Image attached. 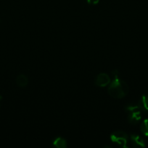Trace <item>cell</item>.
<instances>
[{"mask_svg":"<svg viewBox=\"0 0 148 148\" xmlns=\"http://www.w3.org/2000/svg\"><path fill=\"white\" fill-rule=\"evenodd\" d=\"M112 74L113 75V80L109 85L107 91L109 95L113 98L121 99L129 93V88L126 82L119 78L118 70L115 69L112 72Z\"/></svg>","mask_w":148,"mask_h":148,"instance_id":"obj_1","label":"cell"},{"mask_svg":"<svg viewBox=\"0 0 148 148\" xmlns=\"http://www.w3.org/2000/svg\"><path fill=\"white\" fill-rule=\"evenodd\" d=\"M110 140L120 147L124 148L128 147L129 136L125 132L120 131V130L114 132L110 134Z\"/></svg>","mask_w":148,"mask_h":148,"instance_id":"obj_2","label":"cell"},{"mask_svg":"<svg viewBox=\"0 0 148 148\" xmlns=\"http://www.w3.org/2000/svg\"><path fill=\"white\" fill-rule=\"evenodd\" d=\"M110 83V77L106 73H100L95 78L94 84L96 86L103 88L106 87Z\"/></svg>","mask_w":148,"mask_h":148,"instance_id":"obj_3","label":"cell"},{"mask_svg":"<svg viewBox=\"0 0 148 148\" xmlns=\"http://www.w3.org/2000/svg\"><path fill=\"white\" fill-rule=\"evenodd\" d=\"M130 140L131 142V144L133 147H145L146 145H145V140L142 138L138 134H131L130 135Z\"/></svg>","mask_w":148,"mask_h":148,"instance_id":"obj_4","label":"cell"},{"mask_svg":"<svg viewBox=\"0 0 148 148\" xmlns=\"http://www.w3.org/2000/svg\"><path fill=\"white\" fill-rule=\"evenodd\" d=\"M142 111H134L128 113V121L131 124H136L142 119Z\"/></svg>","mask_w":148,"mask_h":148,"instance_id":"obj_5","label":"cell"},{"mask_svg":"<svg viewBox=\"0 0 148 148\" xmlns=\"http://www.w3.org/2000/svg\"><path fill=\"white\" fill-rule=\"evenodd\" d=\"M16 83L20 88H25L28 84V79L25 75H19L16 78Z\"/></svg>","mask_w":148,"mask_h":148,"instance_id":"obj_6","label":"cell"},{"mask_svg":"<svg viewBox=\"0 0 148 148\" xmlns=\"http://www.w3.org/2000/svg\"><path fill=\"white\" fill-rule=\"evenodd\" d=\"M52 145L57 148H66L68 145H67V142L65 139L62 138V137H57L53 141Z\"/></svg>","mask_w":148,"mask_h":148,"instance_id":"obj_7","label":"cell"},{"mask_svg":"<svg viewBox=\"0 0 148 148\" xmlns=\"http://www.w3.org/2000/svg\"><path fill=\"white\" fill-rule=\"evenodd\" d=\"M138 104L143 111H148V96L143 95L139 100Z\"/></svg>","mask_w":148,"mask_h":148,"instance_id":"obj_8","label":"cell"},{"mask_svg":"<svg viewBox=\"0 0 148 148\" xmlns=\"http://www.w3.org/2000/svg\"><path fill=\"white\" fill-rule=\"evenodd\" d=\"M140 130L142 134L148 137V119L144 120L140 126Z\"/></svg>","mask_w":148,"mask_h":148,"instance_id":"obj_9","label":"cell"},{"mask_svg":"<svg viewBox=\"0 0 148 148\" xmlns=\"http://www.w3.org/2000/svg\"><path fill=\"white\" fill-rule=\"evenodd\" d=\"M125 110L127 111L128 113L130 112H134V111H143L142 108L139 106V104L137 105H128L125 107Z\"/></svg>","mask_w":148,"mask_h":148,"instance_id":"obj_10","label":"cell"},{"mask_svg":"<svg viewBox=\"0 0 148 148\" xmlns=\"http://www.w3.org/2000/svg\"><path fill=\"white\" fill-rule=\"evenodd\" d=\"M86 1L90 5H96L100 2V0H86Z\"/></svg>","mask_w":148,"mask_h":148,"instance_id":"obj_11","label":"cell"},{"mask_svg":"<svg viewBox=\"0 0 148 148\" xmlns=\"http://www.w3.org/2000/svg\"><path fill=\"white\" fill-rule=\"evenodd\" d=\"M1 99H2V97L0 96V101H1Z\"/></svg>","mask_w":148,"mask_h":148,"instance_id":"obj_12","label":"cell"}]
</instances>
